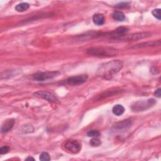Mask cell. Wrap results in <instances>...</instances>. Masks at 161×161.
Masks as SVG:
<instances>
[{
  "mask_svg": "<svg viewBox=\"0 0 161 161\" xmlns=\"http://www.w3.org/2000/svg\"><path fill=\"white\" fill-rule=\"evenodd\" d=\"M123 67L122 61L113 60L100 66L97 71V75L106 79H110L113 77Z\"/></svg>",
  "mask_w": 161,
  "mask_h": 161,
  "instance_id": "obj_1",
  "label": "cell"
},
{
  "mask_svg": "<svg viewBox=\"0 0 161 161\" xmlns=\"http://www.w3.org/2000/svg\"><path fill=\"white\" fill-rule=\"evenodd\" d=\"M86 52L92 56L99 57H109L117 55L118 54V51L113 47H91L87 49Z\"/></svg>",
  "mask_w": 161,
  "mask_h": 161,
  "instance_id": "obj_2",
  "label": "cell"
},
{
  "mask_svg": "<svg viewBox=\"0 0 161 161\" xmlns=\"http://www.w3.org/2000/svg\"><path fill=\"white\" fill-rule=\"evenodd\" d=\"M155 103L156 102L154 99H148L147 100L139 101L132 105L131 108L134 112H140V111H145L154 106Z\"/></svg>",
  "mask_w": 161,
  "mask_h": 161,
  "instance_id": "obj_3",
  "label": "cell"
},
{
  "mask_svg": "<svg viewBox=\"0 0 161 161\" xmlns=\"http://www.w3.org/2000/svg\"><path fill=\"white\" fill-rule=\"evenodd\" d=\"M60 74L59 71H48L38 72L33 75V79L36 81H44L59 76Z\"/></svg>",
  "mask_w": 161,
  "mask_h": 161,
  "instance_id": "obj_4",
  "label": "cell"
},
{
  "mask_svg": "<svg viewBox=\"0 0 161 161\" xmlns=\"http://www.w3.org/2000/svg\"><path fill=\"white\" fill-rule=\"evenodd\" d=\"M151 36V34L148 32L137 33L130 35H124L123 36L119 37V38L115 39V40H123V41H135V40L148 38V37H149Z\"/></svg>",
  "mask_w": 161,
  "mask_h": 161,
  "instance_id": "obj_5",
  "label": "cell"
},
{
  "mask_svg": "<svg viewBox=\"0 0 161 161\" xmlns=\"http://www.w3.org/2000/svg\"><path fill=\"white\" fill-rule=\"evenodd\" d=\"M33 95L37 98H40L44 100L51 103H57L58 99L52 93L47 91H39L35 92Z\"/></svg>",
  "mask_w": 161,
  "mask_h": 161,
  "instance_id": "obj_6",
  "label": "cell"
},
{
  "mask_svg": "<svg viewBox=\"0 0 161 161\" xmlns=\"http://www.w3.org/2000/svg\"><path fill=\"white\" fill-rule=\"evenodd\" d=\"M64 147L67 151L72 154H78L81 150V144L78 141L71 140L65 143Z\"/></svg>",
  "mask_w": 161,
  "mask_h": 161,
  "instance_id": "obj_7",
  "label": "cell"
},
{
  "mask_svg": "<svg viewBox=\"0 0 161 161\" xmlns=\"http://www.w3.org/2000/svg\"><path fill=\"white\" fill-rule=\"evenodd\" d=\"M88 79V76L86 74H81L75 76L70 77L67 80V82L69 85L71 86H77L82 84L87 81Z\"/></svg>",
  "mask_w": 161,
  "mask_h": 161,
  "instance_id": "obj_8",
  "label": "cell"
},
{
  "mask_svg": "<svg viewBox=\"0 0 161 161\" xmlns=\"http://www.w3.org/2000/svg\"><path fill=\"white\" fill-rule=\"evenodd\" d=\"M133 124V121L132 120L130 119L127 120H122L120 122L116 123L115 125H113V130L115 131H120V130H124L128 129L132 127Z\"/></svg>",
  "mask_w": 161,
  "mask_h": 161,
  "instance_id": "obj_9",
  "label": "cell"
},
{
  "mask_svg": "<svg viewBox=\"0 0 161 161\" xmlns=\"http://www.w3.org/2000/svg\"><path fill=\"white\" fill-rule=\"evenodd\" d=\"M121 92V91L119 88L111 89L109 91H106L103 92L100 96H98V97L95 99V100L100 101V100H103V99H105V98H108V97H110V96H114L115 94H119Z\"/></svg>",
  "mask_w": 161,
  "mask_h": 161,
  "instance_id": "obj_10",
  "label": "cell"
},
{
  "mask_svg": "<svg viewBox=\"0 0 161 161\" xmlns=\"http://www.w3.org/2000/svg\"><path fill=\"white\" fill-rule=\"evenodd\" d=\"M15 123V120L14 119H8L5 121L1 128L2 133H5L11 130L12 128L13 127Z\"/></svg>",
  "mask_w": 161,
  "mask_h": 161,
  "instance_id": "obj_11",
  "label": "cell"
},
{
  "mask_svg": "<svg viewBox=\"0 0 161 161\" xmlns=\"http://www.w3.org/2000/svg\"><path fill=\"white\" fill-rule=\"evenodd\" d=\"M160 45V40H159L157 41H152V42H147L140 43L137 45H135L132 48H144V47H151L159 46Z\"/></svg>",
  "mask_w": 161,
  "mask_h": 161,
  "instance_id": "obj_12",
  "label": "cell"
},
{
  "mask_svg": "<svg viewBox=\"0 0 161 161\" xmlns=\"http://www.w3.org/2000/svg\"><path fill=\"white\" fill-rule=\"evenodd\" d=\"M93 21L96 25H102L105 23V17L102 14H95L93 17Z\"/></svg>",
  "mask_w": 161,
  "mask_h": 161,
  "instance_id": "obj_13",
  "label": "cell"
},
{
  "mask_svg": "<svg viewBox=\"0 0 161 161\" xmlns=\"http://www.w3.org/2000/svg\"><path fill=\"white\" fill-rule=\"evenodd\" d=\"M112 112L116 116H121L125 112V108L121 105H116L112 109Z\"/></svg>",
  "mask_w": 161,
  "mask_h": 161,
  "instance_id": "obj_14",
  "label": "cell"
},
{
  "mask_svg": "<svg viewBox=\"0 0 161 161\" xmlns=\"http://www.w3.org/2000/svg\"><path fill=\"white\" fill-rule=\"evenodd\" d=\"M30 5L27 3H21L15 6V10L18 12H24L29 10Z\"/></svg>",
  "mask_w": 161,
  "mask_h": 161,
  "instance_id": "obj_15",
  "label": "cell"
},
{
  "mask_svg": "<svg viewBox=\"0 0 161 161\" xmlns=\"http://www.w3.org/2000/svg\"><path fill=\"white\" fill-rule=\"evenodd\" d=\"M112 16L115 20H118L119 21H122L125 19V15L123 14V13L121 11H115L114 13H113Z\"/></svg>",
  "mask_w": 161,
  "mask_h": 161,
  "instance_id": "obj_16",
  "label": "cell"
},
{
  "mask_svg": "<svg viewBox=\"0 0 161 161\" xmlns=\"http://www.w3.org/2000/svg\"><path fill=\"white\" fill-rule=\"evenodd\" d=\"M34 130L33 127L32 125H25L21 128V132L25 133H32Z\"/></svg>",
  "mask_w": 161,
  "mask_h": 161,
  "instance_id": "obj_17",
  "label": "cell"
},
{
  "mask_svg": "<svg viewBox=\"0 0 161 161\" xmlns=\"http://www.w3.org/2000/svg\"><path fill=\"white\" fill-rule=\"evenodd\" d=\"M88 137H99L100 136L101 133L99 131L97 130H91L87 133Z\"/></svg>",
  "mask_w": 161,
  "mask_h": 161,
  "instance_id": "obj_18",
  "label": "cell"
},
{
  "mask_svg": "<svg viewBox=\"0 0 161 161\" xmlns=\"http://www.w3.org/2000/svg\"><path fill=\"white\" fill-rule=\"evenodd\" d=\"M101 144H102L101 140L99 139H98V137H94L90 141V144L93 147H98L101 145Z\"/></svg>",
  "mask_w": 161,
  "mask_h": 161,
  "instance_id": "obj_19",
  "label": "cell"
},
{
  "mask_svg": "<svg viewBox=\"0 0 161 161\" xmlns=\"http://www.w3.org/2000/svg\"><path fill=\"white\" fill-rule=\"evenodd\" d=\"M40 160H45V161H48L51 160V157L47 152H42L40 155Z\"/></svg>",
  "mask_w": 161,
  "mask_h": 161,
  "instance_id": "obj_20",
  "label": "cell"
},
{
  "mask_svg": "<svg viewBox=\"0 0 161 161\" xmlns=\"http://www.w3.org/2000/svg\"><path fill=\"white\" fill-rule=\"evenodd\" d=\"M152 13L154 17H155L159 20H160V9H155L152 11Z\"/></svg>",
  "mask_w": 161,
  "mask_h": 161,
  "instance_id": "obj_21",
  "label": "cell"
},
{
  "mask_svg": "<svg viewBox=\"0 0 161 161\" xmlns=\"http://www.w3.org/2000/svg\"><path fill=\"white\" fill-rule=\"evenodd\" d=\"M9 150H10V148L8 146H7V145L3 146L1 148H0V154L1 155L5 154L9 151Z\"/></svg>",
  "mask_w": 161,
  "mask_h": 161,
  "instance_id": "obj_22",
  "label": "cell"
},
{
  "mask_svg": "<svg viewBox=\"0 0 161 161\" xmlns=\"http://www.w3.org/2000/svg\"><path fill=\"white\" fill-rule=\"evenodd\" d=\"M128 6H129L128 3H121L118 4L117 5V7L120 8H126Z\"/></svg>",
  "mask_w": 161,
  "mask_h": 161,
  "instance_id": "obj_23",
  "label": "cell"
},
{
  "mask_svg": "<svg viewBox=\"0 0 161 161\" xmlns=\"http://www.w3.org/2000/svg\"><path fill=\"white\" fill-rule=\"evenodd\" d=\"M160 90L161 89L160 88H158L154 93V94L155 96H157V98H160L161 96V94H160Z\"/></svg>",
  "mask_w": 161,
  "mask_h": 161,
  "instance_id": "obj_24",
  "label": "cell"
},
{
  "mask_svg": "<svg viewBox=\"0 0 161 161\" xmlns=\"http://www.w3.org/2000/svg\"><path fill=\"white\" fill-rule=\"evenodd\" d=\"M34 160L35 159H34L33 158L31 157H28L27 159H26V160Z\"/></svg>",
  "mask_w": 161,
  "mask_h": 161,
  "instance_id": "obj_25",
  "label": "cell"
}]
</instances>
